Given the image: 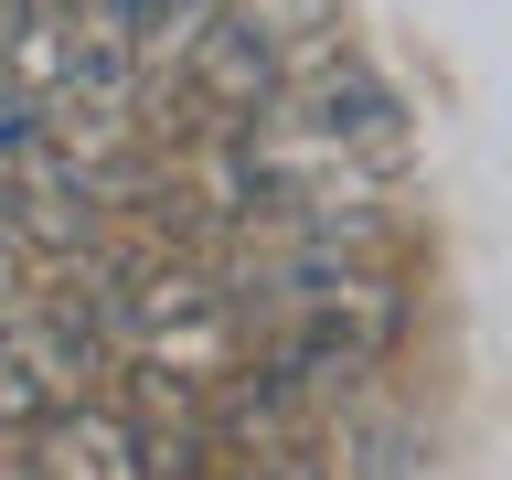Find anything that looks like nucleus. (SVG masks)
I'll return each instance as SVG.
<instances>
[{
    "instance_id": "nucleus-6",
    "label": "nucleus",
    "mask_w": 512,
    "mask_h": 480,
    "mask_svg": "<svg viewBox=\"0 0 512 480\" xmlns=\"http://www.w3.org/2000/svg\"><path fill=\"white\" fill-rule=\"evenodd\" d=\"M0 480H32L22 470V427H0Z\"/></svg>"
},
{
    "instance_id": "nucleus-3",
    "label": "nucleus",
    "mask_w": 512,
    "mask_h": 480,
    "mask_svg": "<svg viewBox=\"0 0 512 480\" xmlns=\"http://www.w3.org/2000/svg\"><path fill=\"white\" fill-rule=\"evenodd\" d=\"M214 11H224V0H75V32L107 43V54L150 86L160 64H182V43L214 22Z\"/></svg>"
},
{
    "instance_id": "nucleus-5",
    "label": "nucleus",
    "mask_w": 512,
    "mask_h": 480,
    "mask_svg": "<svg viewBox=\"0 0 512 480\" xmlns=\"http://www.w3.org/2000/svg\"><path fill=\"white\" fill-rule=\"evenodd\" d=\"M214 480H331V470H320L310 438H278V448H224Z\"/></svg>"
},
{
    "instance_id": "nucleus-2",
    "label": "nucleus",
    "mask_w": 512,
    "mask_h": 480,
    "mask_svg": "<svg viewBox=\"0 0 512 480\" xmlns=\"http://www.w3.org/2000/svg\"><path fill=\"white\" fill-rule=\"evenodd\" d=\"M22 470L32 480H150V438L139 416L107 406V395H75L43 427H22Z\"/></svg>"
},
{
    "instance_id": "nucleus-7",
    "label": "nucleus",
    "mask_w": 512,
    "mask_h": 480,
    "mask_svg": "<svg viewBox=\"0 0 512 480\" xmlns=\"http://www.w3.org/2000/svg\"><path fill=\"white\" fill-rule=\"evenodd\" d=\"M43 11H75V0H43Z\"/></svg>"
},
{
    "instance_id": "nucleus-1",
    "label": "nucleus",
    "mask_w": 512,
    "mask_h": 480,
    "mask_svg": "<svg viewBox=\"0 0 512 480\" xmlns=\"http://www.w3.org/2000/svg\"><path fill=\"white\" fill-rule=\"evenodd\" d=\"M107 342L75 299H11L0 310V427H43L54 406L96 395Z\"/></svg>"
},
{
    "instance_id": "nucleus-4",
    "label": "nucleus",
    "mask_w": 512,
    "mask_h": 480,
    "mask_svg": "<svg viewBox=\"0 0 512 480\" xmlns=\"http://www.w3.org/2000/svg\"><path fill=\"white\" fill-rule=\"evenodd\" d=\"M224 11L267 43V64H278V75H299V64H320V54H342V0H224Z\"/></svg>"
}]
</instances>
